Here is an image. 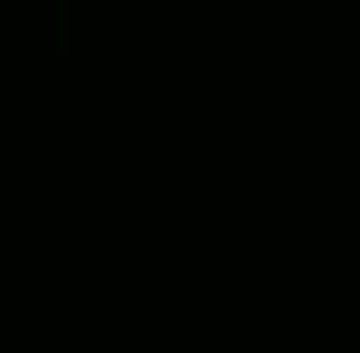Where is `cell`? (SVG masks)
<instances>
[{
  "instance_id": "6da1fadb",
  "label": "cell",
  "mask_w": 360,
  "mask_h": 353,
  "mask_svg": "<svg viewBox=\"0 0 360 353\" xmlns=\"http://www.w3.org/2000/svg\"><path fill=\"white\" fill-rule=\"evenodd\" d=\"M49 42L70 56H111L125 42V7L118 0H63L49 21Z\"/></svg>"
}]
</instances>
